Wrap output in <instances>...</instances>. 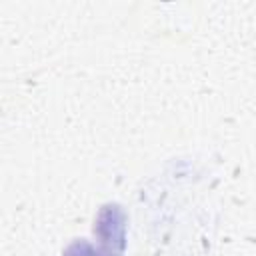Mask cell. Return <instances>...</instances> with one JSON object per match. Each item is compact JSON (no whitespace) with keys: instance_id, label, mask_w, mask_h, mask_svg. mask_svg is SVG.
I'll return each mask as SVG.
<instances>
[{"instance_id":"obj_1","label":"cell","mask_w":256,"mask_h":256,"mask_svg":"<svg viewBox=\"0 0 256 256\" xmlns=\"http://www.w3.org/2000/svg\"><path fill=\"white\" fill-rule=\"evenodd\" d=\"M62 256H118V252H114L112 246H96L90 240L80 238L68 244Z\"/></svg>"}]
</instances>
